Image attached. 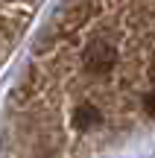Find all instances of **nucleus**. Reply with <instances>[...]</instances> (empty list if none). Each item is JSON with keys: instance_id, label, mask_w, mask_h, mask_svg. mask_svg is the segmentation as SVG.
Masks as SVG:
<instances>
[{"instance_id": "nucleus-1", "label": "nucleus", "mask_w": 155, "mask_h": 158, "mask_svg": "<svg viewBox=\"0 0 155 158\" xmlns=\"http://www.w3.org/2000/svg\"><path fill=\"white\" fill-rule=\"evenodd\" d=\"M155 126V0H64L6 102L9 158H91Z\"/></svg>"}, {"instance_id": "nucleus-2", "label": "nucleus", "mask_w": 155, "mask_h": 158, "mask_svg": "<svg viewBox=\"0 0 155 158\" xmlns=\"http://www.w3.org/2000/svg\"><path fill=\"white\" fill-rule=\"evenodd\" d=\"M44 0H0V68L15 44L27 35Z\"/></svg>"}]
</instances>
